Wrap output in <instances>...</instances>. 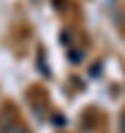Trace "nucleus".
<instances>
[{
  "instance_id": "1",
  "label": "nucleus",
  "mask_w": 125,
  "mask_h": 133,
  "mask_svg": "<svg viewBox=\"0 0 125 133\" xmlns=\"http://www.w3.org/2000/svg\"><path fill=\"white\" fill-rule=\"evenodd\" d=\"M0 133H27V129L10 108H4L0 112Z\"/></svg>"
}]
</instances>
